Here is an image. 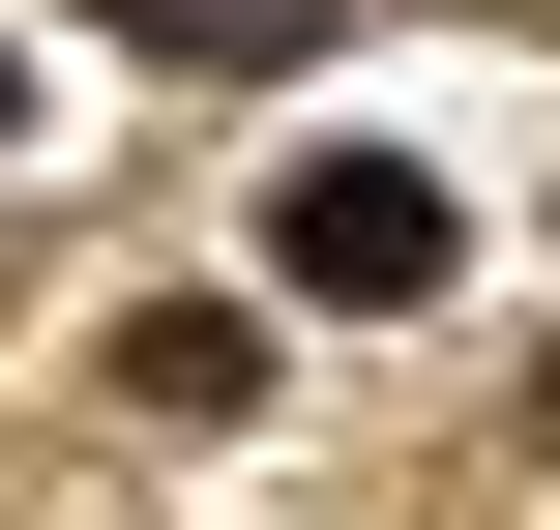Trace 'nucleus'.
<instances>
[{
	"instance_id": "2",
	"label": "nucleus",
	"mask_w": 560,
	"mask_h": 530,
	"mask_svg": "<svg viewBox=\"0 0 560 530\" xmlns=\"http://www.w3.org/2000/svg\"><path fill=\"white\" fill-rule=\"evenodd\" d=\"M325 0H148V59H295Z\"/></svg>"
},
{
	"instance_id": "1",
	"label": "nucleus",
	"mask_w": 560,
	"mask_h": 530,
	"mask_svg": "<svg viewBox=\"0 0 560 530\" xmlns=\"http://www.w3.org/2000/svg\"><path fill=\"white\" fill-rule=\"evenodd\" d=\"M443 266H472V207H443L413 148H295V177H266V295H295V325H413Z\"/></svg>"
},
{
	"instance_id": "3",
	"label": "nucleus",
	"mask_w": 560,
	"mask_h": 530,
	"mask_svg": "<svg viewBox=\"0 0 560 530\" xmlns=\"http://www.w3.org/2000/svg\"><path fill=\"white\" fill-rule=\"evenodd\" d=\"M0 148H30V59H0Z\"/></svg>"
}]
</instances>
